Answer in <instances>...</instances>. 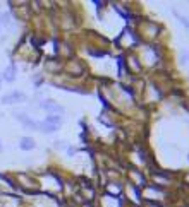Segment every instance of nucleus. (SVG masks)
<instances>
[{
  "mask_svg": "<svg viewBox=\"0 0 189 207\" xmlns=\"http://www.w3.org/2000/svg\"><path fill=\"white\" fill-rule=\"evenodd\" d=\"M45 122H47V123H50V125L59 127V123H60V117H59V115H48V117L45 118Z\"/></svg>",
  "mask_w": 189,
  "mask_h": 207,
  "instance_id": "nucleus-6",
  "label": "nucleus"
},
{
  "mask_svg": "<svg viewBox=\"0 0 189 207\" xmlns=\"http://www.w3.org/2000/svg\"><path fill=\"white\" fill-rule=\"evenodd\" d=\"M57 129L59 127L50 125V123H47V122H38V129L36 130H41V132H45V134H53Z\"/></svg>",
  "mask_w": 189,
  "mask_h": 207,
  "instance_id": "nucleus-4",
  "label": "nucleus"
},
{
  "mask_svg": "<svg viewBox=\"0 0 189 207\" xmlns=\"http://www.w3.org/2000/svg\"><path fill=\"white\" fill-rule=\"evenodd\" d=\"M19 146H21L22 151H31V149H35V140L29 137H22L21 142H19Z\"/></svg>",
  "mask_w": 189,
  "mask_h": 207,
  "instance_id": "nucleus-5",
  "label": "nucleus"
},
{
  "mask_svg": "<svg viewBox=\"0 0 189 207\" xmlns=\"http://www.w3.org/2000/svg\"><path fill=\"white\" fill-rule=\"evenodd\" d=\"M41 108L50 110V111H55V113H64V108H62L60 104L53 103V101H45V103H41Z\"/></svg>",
  "mask_w": 189,
  "mask_h": 207,
  "instance_id": "nucleus-3",
  "label": "nucleus"
},
{
  "mask_svg": "<svg viewBox=\"0 0 189 207\" xmlns=\"http://www.w3.org/2000/svg\"><path fill=\"white\" fill-rule=\"evenodd\" d=\"M14 72H16V67H14V65H10L9 69L5 70V74H4V79L5 81H14Z\"/></svg>",
  "mask_w": 189,
  "mask_h": 207,
  "instance_id": "nucleus-7",
  "label": "nucleus"
},
{
  "mask_svg": "<svg viewBox=\"0 0 189 207\" xmlns=\"http://www.w3.org/2000/svg\"><path fill=\"white\" fill-rule=\"evenodd\" d=\"M0 22H2V24H9V22H10V16L7 12L0 14Z\"/></svg>",
  "mask_w": 189,
  "mask_h": 207,
  "instance_id": "nucleus-8",
  "label": "nucleus"
},
{
  "mask_svg": "<svg viewBox=\"0 0 189 207\" xmlns=\"http://www.w3.org/2000/svg\"><path fill=\"white\" fill-rule=\"evenodd\" d=\"M16 118H17L19 122H21L22 125H26V127H31V129H38V122L35 120H31L29 117H26L24 113H16Z\"/></svg>",
  "mask_w": 189,
  "mask_h": 207,
  "instance_id": "nucleus-2",
  "label": "nucleus"
},
{
  "mask_svg": "<svg viewBox=\"0 0 189 207\" xmlns=\"http://www.w3.org/2000/svg\"><path fill=\"white\" fill-rule=\"evenodd\" d=\"M0 149H2V146H0Z\"/></svg>",
  "mask_w": 189,
  "mask_h": 207,
  "instance_id": "nucleus-9",
  "label": "nucleus"
},
{
  "mask_svg": "<svg viewBox=\"0 0 189 207\" xmlns=\"http://www.w3.org/2000/svg\"><path fill=\"white\" fill-rule=\"evenodd\" d=\"M21 101H26V96L22 94V93H10V94H5L2 98V103H5V104L21 103Z\"/></svg>",
  "mask_w": 189,
  "mask_h": 207,
  "instance_id": "nucleus-1",
  "label": "nucleus"
}]
</instances>
